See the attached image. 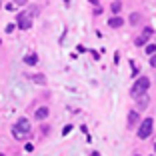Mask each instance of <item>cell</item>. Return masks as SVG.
Wrapping results in <instances>:
<instances>
[{"label": "cell", "instance_id": "cell-21", "mask_svg": "<svg viewBox=\"0 0 156 156\" xmlns=\"http://www.w3.org/2000/svg\"><path fill=\"white\" fill-rule=\"evenodd\" d=\"M154 154H156V144H154Z\"/></svg>", "mask_w": 156, "mask_h": 156}, {"label": "cell", "instance_id": "cell-2", "mask_svg": "<svg viewBox=\"0 0 156 156\" xmlns=\"http://www.w3.org/2000/svg\"><path fill=\"white\" fill-rule=\"evenodd\" d=\"M148 88H150V80H148L146 76H140L132 86V96L136 98V96H140V94H146Z\"/></svg>", "mask_w": 156, "mask_h": 156}, {"label": "cell", "instance_id": "cell-10", "mask_svg": "<svg viewBox=\"0 0 156 156\" xmlns=\"http://www.w3.org/2000/svg\"><path fill=\"white\" fill-rule=\"evenodd\" d=\"M24 64H28V66L38 64V56H36V54H28V56H24Z\"/></svg>", "mask_w": 156, "mask_h": 156}, {"label": "cell", "instance_id": "cell-24", "mask_svg": "<svg viewBox=\"0 0 156 156\" xmlns=\"http://www.w3.org/2000/svg\"><path fill=\"white\" fill-rule=\"evenodd\" d=\"M0 156H4V154H0Z\"/></svg>", "mask_w": 156, "mask_h": 156}, {"label": "cell", "instance_id": "cell-20", "mask_svg": "<svg viewBox=\"0 0 156 156\" xmlns=\"http://www.w3.org/2000/svg\"><path fill=\"white\" fill-rule=\"evenodd\" d=\"M64 4H70V0H64Z\"/></svg>", "mask_w": 156, "mask_h": 156}, {"label": "cell", "instance_id": "cell-12", "mask_svg": "<svg viewBox=\"0 0 156 156\" xmlns=\"http://www.w3.org/2000/svg\"><path fill=\"white\" fill-rule=\"evenodd\" d=\"M32 80H34V82H38V84H46L44 74H36V76H32Z\"/></svg>", "mask_w": 156, "mask_h": 156}, {"label": "cell", "instance_id": "cell-1", "mask_svg": "<svg viewBox=\"0 0 156 156\" xmlns=\"http://www.w3.org/2000/svg\"><path fill=\"white\" fill-rule=\"evenodd\" d=\"M30 132H32V128H30V122H28V118H18L16 126L12 128V136L16 138V140H24V138H26Z\"/></svg>", "mask_w": 156, "mask_h": 156}, {"label": "cell", "instance_id": "cell-19", "mask_svg": "<svg viewBox=\"0 0 156 156\" xmlns=\"http://www.w3.org/2000/svg\"><path fill=\"white\" fill-rule=\"evenodd\" d=\"M90 156H100V152H92V154Z\"/></svg>", "mask_w": 156, "mask_h": 156}, {"label": "cell", "instance_id": "cell-8", "mask_svg": "<svg viewBox=\"0 0 156 156\" xmlns=\"http://www.w3.org/2000/svg\"><path fill=\"white\" fill-rule=\"evenodd\" d=\"M122 24H124V20L120 18V16H114V18L108 20V26H110V28H120Z\"/></svg>", "mask_w": 156, "mask_h": 156}, {"label": "cell", "instance_id": "cell-18", "mask_svg": "<svg viewBox=\"0 0 156 156\" xmlns=\"http://www.w3.org/2000/svg\"><path fill=\"white\" fill-rule=\"evenodd\" d=\"M70 130H72V126H70V124H68V126H66V128H64V130H62V134H68V132H70Z\"/></svg>", "mask_w": 156, "mask_h": 156}, {"label": "cell", "instance_id": "cell-25", "mask_svg": "<svg viewBox=\"0 0 156 156\" xmlns=\"http://www.w3.org/2000/svg\"><path fill=\"white\" fill-rule=\"evenodd\" d=\"M136 156H140V154H136Z\"/></svg>", "mask_w": 156, "mask_h": 156}, {"label": "cell", "instance_id": "cell-14", "mask_svg": "<svg viewBox=\"0 0 156 156\" xmlns=\"http://www.w3.org/2000/svg\"><path fill=\"white\" fill-rule=\"evenodd\" d=\"M138 20H140V14H138V12L130 14V24H138Z\"/></svg>", "mask_w": 156, "mask_h": 156}, {"label": "cell", "instance_id": "cell-7", "mask_svg": "<svg viewBox=\"0 0 156 156\" xmlns=\"http://www.w3.org/2000/svg\"><path fill=\"white\" fill-rule=\"evenodd\" d=\"M48 114H50V110H48L46 106H40V108H36V112H34L36 120H44V118H48Z\"/></svg>", "mask_w": 156, "mask_h": 156}, {"label": "cell", "instance_id": "cell-4", "mask_svg": "<svg viewBox=\"0 0 156 156\" xmlns=\"http://www.w3.org/2000/svg\"><path fill=\"white\" fill-rule=\"evenodd\" d=\"M16 26L20 30H28V28L32 26V18L28 16V14H18V18H16Z\"/></svg>", "mask_w": 156, "mask_h": 156}, {"label": "cell", "instance_id": "cell-5", "mask_svg": "<svg viewBox=\"0 0 156 156\" xmlns=\"http://www.w3.org/2000/svg\"><path fill=\"white\" fill-rule=\"evenodd\" d=\"M152 32H154V30H152L150 26L144 28V30H142V36H138V38H136V46H144V44H146V40L152 36Z\"/></svg>", "mask_w": 156, "mask_h": 156}, {"label": "cell", "instance_id": "cell-3", "mask_svg": "<svg viewBox=\"0 0 156 156\" xmlns=\"http://www.w3.org/2000/svg\"><path fill=\"white\" fill-rule=\"evenodd\" d=\"M152 126H154V120L152 118H144L142 124H140V128H138V138H148L152 134Z\"/></svg>", "mask_w": 156, "mask_h": 156}, {"label": "cell", "instance_id": "cell-9", "mask_svg": "<svg viewBox=\"0 0 156 156\" xmlns=\"http://www.w3.org/2000/svg\"><path fill=\"white\" fill-rule=\"evenodd\" d=\"M136 104H138V108H146V106H148V96H146V94L136 96Z\"/></svg>", "mask_w": 156, "mask_h": 156}, {"label": "cell", "instance_id": "cell-23", "mask_svg": "<svg viewBox=\"0 0 156 156\" xmlns=\"http://www.w3.org/2000/svg\"><path fill=\"white\" fill-rule=\"evenodd\" d=\"M0 44H2V40H0Z\"/></svg>", "mask_w": 156, "mask_h": 156}, {"label": "cell", "instance_id": "cell-16", "mask_svg": "<svg viewBox=\"0 0 156 156\" xmlns=\"http://www.w3.org/2000/svg\"><path fill=\"white\" fill-rule=\"evenodd\" d=\"M28 0H14V6H26Z\"/></svg>", "mask_w": 156, "mask_h": 156}, {"label": "cell", "instance_id": "cell-15", "mask_svg": "<svg viewBox=\"0 0 156 156\" xmlns=\"http://www.w3.org/2000/svg\"><path fill=\"white\" fill-rule=\"evenodd\" d=\"M146 54H152V56L156 54V44H148L146 46Z\"/></svg>", "mask_w": 156, "mask_h": 156}, {"label": "cell", "instance_id": "cell-17", "mask_svg": "<svg viewBox=\"0 0 156 156\" xmlns=\"http://www.w3.org/2000/svg\"><path fill=\"white\" fill-rule=\"evenodd\" d=\"M150 66H152V68H156V54L150 58Z\"/></svg>", "mask_w": 156, "mask_h": 156}, {"label": "cell", "instance_id": "cell-13", "mask_svg": "<svg viewBox=\"0 0 156 156\" xmlns=\"http://www.w3.org/2000/svg\"><path fill=\"white\" fill-rule=\"evenodd\" d=\"M38 12H40V8H38V6H30V10H28L26 14H28V16H30V18H32V16H36Z\"/></svg>", "mask_w": 156, "mask_h": 156}, {"label": "cell", "instance_id": "cell-6", "mask_svg": "<svg viewBox=\"0 0 156 156\" xmlns=\"http://www.w3.org/2000/svg\"><path fill=\"white\" fill-rule=\"evenodd\" d=\"M138 122H140V114H138L136 110L128 112V128H134V126H136Z\"/></svg>", "mask_w": 156, "mask_h": 156}, {"label": "cell", "instance_id": "cell-11", "mask_svg": "<svg viewBox=\"0 0 156 156\" xmlns=\"http://www.w3.org/2000/svg\"><path fill=\"white\" fill-rule=\"evenodd\" d=\"M110 8H112V12H114V14H118V12H120V8H122V2H120V0H114Z\"/></svg>", "mask_w": 156, "mask_h": 156}, {"label": "cell", "instance_id": "cell-22", "mask_svg": "<svg viewBox=\"0 0 156 156\" xmlns=\"http://www.w3.org/2000/svg\"><path fill=\"white\" fill-rule=\"evenodd\" d=\"M0 6H2V0H0Z\"/></svg>", "mask_w": 156, "mask_h": 156}]
</instances>
